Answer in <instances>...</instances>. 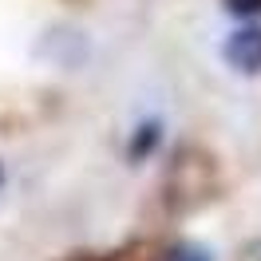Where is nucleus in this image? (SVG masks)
<instances>
[{
    "mask_svg": "<svg viewBox=\"0 0 261 261\" xmlns=\"http://www.w3.org/2000/svg\"><path fill=\"white\" fill-rule=\"evenodd\" d=\"M154 147H159V123H143L139 135H135V143H130V159H143Z\"/></svg>",
    "mask_w": 261,
    "mask_h": 261,
    "instance_id": "obj_2",
    "label": "nucleus"
},
{
    "mask_svg": "<svg viewBox=\"0 0 261 261\" xmlns=\"http://www.w3.org/2000/svg\"><path fill=\"white\" fill-rule=\"evenodd\" d=\"M226 8L233 12V16H257L261 0H226Z\"/></svg>",
    "mask_w": 261,
    "mask_h": 261,
    "instance_id": "obj_4",
    "label": "nucleus"
},
{
    "mask_svg": "<svg viewBox=\"0 0 261 261\" xmlns=\"http://www.w3.org/2000/svg\"><path fill=\"white\" fill-rule=\"evenodd\" d=\"M226 60L238 71H261V28H242L229 36Z\"/></svg>",
    "mask_w": 261,
    "mask_h": 261,
    "instance_id": "obj_1",
    "label": "nucleus"
},
{
    "mask_svg": "<svg viewBox=\"0 0 261 261\" xmlns=\"http://www.w3.org/2000/svg\"><path fill=\"white\" fill-rule=\"evenodd\" d=\"M0 178H4V170H0Z\"/></svg>",
    "mask_w": 261,
    "mask_h": 261,
    "instance_id": "obj_5",
    "label": "nucleus"
},
{
    "mask_svg": "<svg viewBox=\"0 0 261 261\" xmlns=\"http://www.w3.org/2000/svg\"><path fill=\"white\" fill-rule=\"evenodd\" d=\"M163 261H210V253H206L202 245H194V242H178V245L166 249Z\"/></svg>",
    "mask_w": 261,
    "mask_h": 261,
    "instance_id": "obj_3",
    "label": "nucleus"
}]
</instances>
